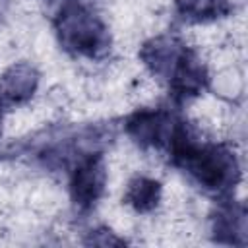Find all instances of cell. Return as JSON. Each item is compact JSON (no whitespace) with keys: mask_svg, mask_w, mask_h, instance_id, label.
<instances>
[{"mask_svg":"<svg viewBox=\"0 0 248 248\" xmlns=\"http://www.w3.org/2000/svg\"><path fill=\"white\" fill-rule=\"evenodd\" d=\"M74 188H76V200H79V203H89L97 198V194L103 188V169L97 161H87L83 163L78 172H76V180H74Z\"/></svg>","mask_w":248,"mask_h":248,"instance_id":"1","label":"cell"},{"mask_svg":"<svg viewBox=\"0 0 248 248\" xmlns=\"http://www.w3.org/2000/svg\"><path fill=\"white\" fill-rule=\"evenodd\" d=\"M157 194H159V184L151 180H140L138 184L132 186L130 190V200L136 203L138 209H147L157 203Z\"/></svg>","mask_w":248,"mask_h":248,"instance_id":"2","label":"cell"}]
</instances>
